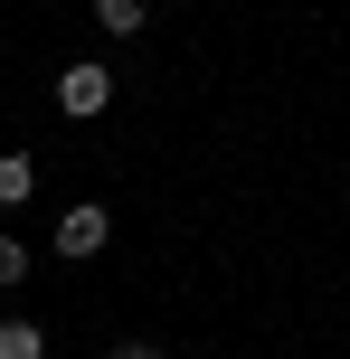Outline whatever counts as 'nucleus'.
Instances as JSON below:
<instances>
[{
    "label": "nucleus",
    "instance_id": "39448f33",
    "mask_svg": "<svg viewBox=\"0 0 350 359\" xmlns=\"http://www.w3.org/2000/svg\"><path fill=\"white\" fill-rule=\"evenodd\" d=\"M0 359H48V331L38 322H0Z\"/></svg>",
    "mask_w": 350,
    "mask_h": 359
},
{
    "label": "nucleus",
    "instance_id": "f257e3e1",
    "mask_svg": "<svg viewBox=\"0 0 350 359\" xmlns=\"http://www.w3.org/2000/svg\"><path fill=\"white\" fill-rule=\"evenodd\" d=\"M67 265H86V255H105L114 246V208L105 198H76V208H57V236H48Z\"/></svg>",
    "mask_w": 350,
    "mask_h": 359
},
{
    "label": "nucleus",
    "instance_id": "0eeeda50",
    "mask_svg": "<svg viewBox=\"0 0 350 359\" xmlns=\"http://www.w3.org/2000/svg\"><path fill=\"white\" fill-rule=\"evenodd\" d=\"M105 359H161V350H152V341H114Z\"/></svg>",
    "mask_w": 350,
    "mask_h": 359
},
{
    "label": "nucleus",
    "instance_id": "20e7f679",
    "mask_svg": "<svg viewBox=\"0 0 350 359\" xmlns=\"http://www.w3.org/2000/svg\"><path fill=\"white\" fill-rule=\"evenodd\" d=\"M29 189H38V161L29 151H0V208H19Z\"/></svg>",
    "mask_w": 350,
    "mask_h": 359
},
{
    "label": "nucleus",
    "instance_id": "f03ea898",
    "mask_svg": "<svg viewBox=\"0 0 350 359\" xmlns=\"http://www.w3.org/2000/svg\"><path fill=\"white\" fill-rule=\"evenodd\" d=\"M105 104H114V67L105 57H76V67L57 76V114H67V123H95Z\"/></svg>",
    "mask_w": 350,
    "mask_h": 359
},
{
    "label": "nucleus",
    "instance_id": "7ed1b4c3",
    "mask_svg": "<svg viewBox=\"0 0 350 359\" xmlns=\"http://www.w3.org/2000/svg\"><path fill=\"white\" fill-rule=\"evenodd\" d=\"M95 29H105V38H142L152 29V0H95Z\"/></svg>",
    "mask_w": 350,
    "mask_h": 359
},
{
    "label": "nucleus",
    "instance_id": "423d86ee",
    "mask_svg": "<svg viewBox=\"0 0 350 359\" xmlns=\"http://www.w3.org/2000/svg\"><path fill=\"white\" fill-rule=\"evenodd\" d=\"M0 284H29V246L19 236H0Z\"/></svg>",
    "mask_w": 350,
    "mask_h": 359
}]
</instances>
